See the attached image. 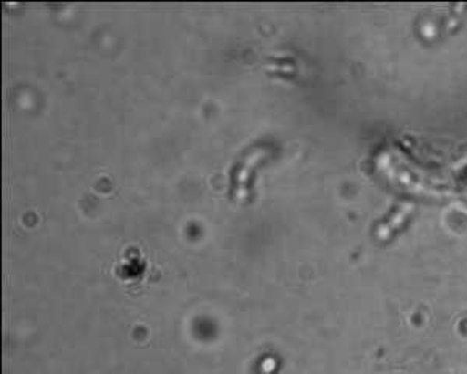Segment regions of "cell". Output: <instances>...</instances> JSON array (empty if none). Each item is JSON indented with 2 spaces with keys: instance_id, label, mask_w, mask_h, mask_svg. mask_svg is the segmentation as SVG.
<instances>
[{
  "instance_id": "1",
  "label": "cell",
  "mask_w": 467,
  "mask_h": 374,
  "mask_svg": "<svg viewBox=\"0 0 467 374\" xmlns=\"http://www.w3.org/2000/svg\"><path fill=\"white\" fill-rule=\"evenodd\" d=\"M262 374H268V364H265V371Z\"/></svg>"
}]
</instances>
